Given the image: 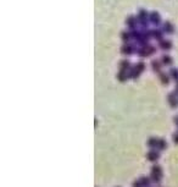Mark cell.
<instances>
[{"label": "cell", "instance_id": "obj_7", "mask_svg": "<svg viewBox=\"0 0 178 187\" xmlns=\"http://www.w3.org/2000/svg\"><path fill=\"white\" fill-rule=\"evenodd\" d=\"M164 30L167 33H172V32H173V27H172V25H171L170 22H165L164 23Z\"/></svg>", "mask_w": 178, "mask_h": 187}, {"label": "cell", "instance_id": "obj_8", "mask_svg": "<svg viewBox=\"0 0 178 187\" xmlns=\"http://www.w3.org/2000/svg\"><path fill=\"white\" fill-rule=\"evenodd\" d=\"M171 45H172V44H171L170 40H162V42L160 43V46H161L162 49H170Z\"/></svg>", "mask_w": 178, "mask_h": 187}, {"label": "cell", "instance_id": "obj_12", "mask_svg": "<svg viewBox=\"0 0 178 187\" xmlns=\"http://www.w3.org/2000/svg\"><path fill=\"white\" fill-rule=\"evenodd\" d=\"M152 36H154V38H155V39H161L162 34H161V32H160V31H152Z\"/></svg>", "mask_w": 178, "mask_h": 187}, {"label": "cell", "instance_id": "obj_6", "mask_svg": "<svg viewBox=\"0 0 178 187\" xmlns=\"http://www.w3.org/2000/svg\"><path fill=\"white\" fill-rule=\"evenodd\" d=\"M157 158H159V154L156 153V152L151 150V152H149V153H148V159L151 160V161H155Z\"/></svg>", "mask_w": 178, "mask_h": 187}, {"label": "cell", "instance_id": "obj_24", "mask_svg": "<svg viewBox=\"0 0 178 187\" xmlns=\"http://www.w3.org/2000/svg\"><path fill=\"white\" fill-rule=\"evenodd\" d=\"M176 124H177V126H178V118L176 119Z\"/></svg>", "mask_w": 178, "mask_h": 187}, {"label": "cell", "instance_id": "obj_21", "mask_svg": "<svg viewBox=\"0 0 178 187\" xmlns=\"http://www.w3.org/2000/svg\"><path fill=\"white\" fill-rule=\"evenodd\" d=\"M140 182H143V184H141L143 186H149V179H145V177H143V179L140 180Z\"/></svg>", "mask_w": 178, "mask_h": 187}, {"label": "cell", "instance_id": "obj_17", "mask_svg": "<svg viewBox=\"0 0 178 187\" xmlns=\"http://www.w3.org/2000/svg\"><path fill=\"white\" fill-rule=\"evenodd\" d=\"M152 69L155 70V71H159L160 70V62L159 61H152Z\"/></svg>", "mask_w": 178, "mask_h": 187}, {"label": "cell", "instance_id": "obj_11", "mask_svg": "<svg viewBox=\"0 0 178 187\" xmlns=\"http://www.w3.org/2000/svg\"><path fill=\"white\" fill-rule=\"evenodd\" d=\"M127 23H128V26L130 28H134V26H135V20L133 19V17H129V19L127 20Z\"/></svg>", "mask_w": 178, "mask_h": 187}, {"label": "cell", "instance_id": "obj_4", "mask_svg": "<svg viewBox=\"0 0 178 187\" xmlns=\"http://www.w3.org/2000/svg\"><path fill=\"white\" fill-rule=\"evenodd\" d=\"M146 19H148V14L145 12V11H140V12H139V21H140V23L143 26H145Z\"/></svg>", "mask_w": 178, "mask_h": 187}, {"label": "cell", "instance_id": "obj_16", "mask_svg": "<svg viewBox=\"0 0 178 187\" xmlns=\"http://www.w3.org/2000/svg\"><path fill=\"white\" fill-rule=\"evenodd\" d=\"M135 70H137V71L140 73V72L144 70V64H143V62H139L138 65H137V67H135Z\"/></svg>", "mask_w": 178, "mask_h": 187}, {"label": "cell", "instance_id": "obj_5", "mask_svg": "<svg viewBox=\"0 0 178 187\" xmlns=\"http://www.w3.org/2000/svg\"><path fill=\"white\" fill-rule=\"evenodd\" d=\"M132 51H133V45L126 44V45L122 46V53H123V54H130Z\"/></svg>", "mask_w": 178, "mask_h": 187}, {"label": "cell", "instance_id": "obj_13", "mask_svg": "<svg viewBox=\"0 0 178 187\" xmlns=\"http://www.w3.org/2000/svg\"><path fill=\"white\" fill-rule=\"evenodd\" d=\"M171 75H172V77L175 78V81H177V82H178V71H177V70L172 69L171 70Z\"/></svg>", "mask_w": 178, "mask_h": 187}, {"label": "cell", "instance_id": "obj_3", "mask_svg": "<svg viewBox=\"0 0 178 187\" xmlns=\"http://www.w3.org/2000/svg\"><path fill=\"white\" fill-rule=\"evenodd\" d=\"M150 21L154 23V25H159L160 23V15L157 12H152L150 15Z\"/></svg>", "mask_w": 178, "mask_h": 187}, {"label": "cell", "instance_id": "obj_22", "mask_svg": "<svg viewBox=\"0 0 178 187\" xmlns=\"http://www.w3.org/2000/svg\"><path fill=\"white\" fill-rule=\"evenodd\" d=\"M141 182L140 181H137V182H134V187H141V185H140Z\"/></svg>", "mask_w": 178, "mask_h": 187}, {"label": "cell", "instance_id": "obj_20", "mask_svg": "<svg viewBox=\"0 0 178 187\" xmlns=\"http://www.w3.org/2000/svg\"><path fill=\"white\" fill-rule=\"evenodd\" d=\"M129 37H130V34H129V33H126V32H123V33H122V39L124 40V42H126V40H128V39H129Z\"/></svg>", "mask_w": 178, "mask_h": 187}, {"label": "cell", "instance_id": "obj_1", "mask_svg": "<svg viewBox=\"0 0 178 187\" xmlns=\"http://www.w3.org/2000/svg\"><path fill=\"white\" fill-rule=\"evenodd\" d=\"M161 169H160V166H154L152 168V177L155 181H160V179H161Z\"/></svg>", "mask_w": 178, "mask_h": 187}, {"label": "cell", "instance_id": "obj_18", "mask_svg": "<svg viewBox=\"0 0 178 187\" xmlns=\"http://www.w3.org/2000/svg\"><path fill=\"white\" fill-rule=\"evenodd\" d=\"M162 61H164V64H166V65H170V64L172 62V60H171V57H170V56H164Z\"/></svg>", "mask_w": 178, "mask_h": 187}, {"label": "cell", "instance_id": "obj_14", "mask_svg": "<svg viewBox=\"0 0 178 187\" xmlns=\"http://www.w3.org/2000/svg\"><path fill=\"white\" fill-rule=\"evenodd\" d=\"M160 78H161L162 83H168V76H167V75L161 73V76H160Z\"/></svg>", "mask_w": 178, "mask_h": 187}, {"label": "cell", "instance_id": "obj_9", "mask_svg": "<svg viewBox=\"0 0 178 187\" xmlns=\"http://www.w3.org/2000/svg\"><path fill=\"white\" fill-rule=\"evenodd\" d=\"M148 144H149V147H151V148H155V147H157L159 141H157L156 138H150V139H149V142H148Z\"/></svg>", "mask_w": 178, "mask_h": 187}, {"label": "cell", "instance_id": "obj_25", "mask_svg": "<svg viewBox=\"0 0 178 187\" xmlns=\"http://www.w3.org/2000/svg\"><path fill=\"white\" fill-rule=\"evenodd\" d=\"M177 93H178V87H177Z\"/></svg>", "mask_w": 178, "mask_h": 187}, {"label": "cell", "instance_id": "obj_15", "mask_svg": "<svg viewBox=\"0 0 178 187\" xmlns=\"http://www.w3.org/2000/svg\"><path fill=\"white\" fill-rule=\"evenodd\" d=\"M118 78H120L121 81H124L127 78V71H121L120 72V76H118Z\"/></svg>", "mask_w": 178, "mask_h": 187}, {"label": "cell", "instance_id": "obj_2", "mask_svg": "<svg viewBox=\"0 0 178 187\" xmlns=\"http://www.w3.org/2000/svg\"><path fill=\"white\" fill-rule=\"evenodd\" d=\"M168 102H170L172 108H176L177 105H178V99L176 98V96L173 94V93H171V94L168 96Z\"/></svg>", "mask_w": 178, "mask_h": 187}, {"label": "cell", "instance_id": "obj_10", "mask_svg": "<svg viewBox=\"0 0 178 187\" xmlns=\"http://www.w3.org/2000/svg\"><path fill=\"white\" fill-rule=\"evenodd\" d=\"M128 67H129V62L128 61H122V64H121V71H127Z\"/></svg>", "mask_w": 178, "mask_h": 187}, {"label": "cell", "instance_id": "obj_19", "mask_svg": "<svg viewBox=\"0 0 178 187\" xmlns=\"http://www.w3.org/2000/svg\"><path fill=\"white\" fill-rule=\"evenodd\" d=\"M157 147H159L160 149H164V148L166 147V142H165V141H162V139H160V141H159V144H157Z\"/></svg>", "mask_w": 178, "mask_h": 187}, {"label": "cell", "instance_id": "obj_23", "mask_svg": "<svg viewBox=\"0 0 178 187\" xmlns=\"http://www.w3.org/2000/svg\"><path fill=\"white\" fill-rule=\"evenodd\" d=\"M173 139H175V142H176V143H178V133H177V135H175Z\"/></svg>", "mask_w": 178, "mask_h": 187}]
</instances>
